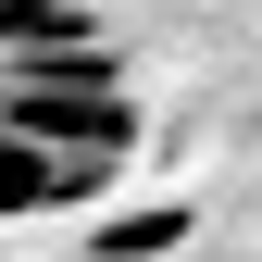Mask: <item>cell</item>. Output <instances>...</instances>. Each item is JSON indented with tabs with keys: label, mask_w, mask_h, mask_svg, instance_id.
<instances>
[{
	"label": "cell",
	"mask_w": 262,
	"mask_h": 262,
	"mask_svg": "<svg viewBox=\"0 0 262 262\" xmlns=\"http://www.w3.org/2000/svg\"><path fill=\"white\" fill-rule=\"evenodd\" d=\"M62 200H100V187L75 175L50 138H25L13 113H0V225H25V212H62Z\"/></svg>",
	"instance_id": "1"
}]
</instances>
